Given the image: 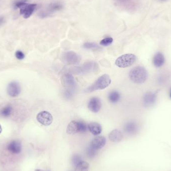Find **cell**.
I'll list each match as a JSON object with an SVG mask.
<instances>
[{"mask_svg":"<svg viewBox=\"0 0 171 171\" xmlns=\"http://www.w3.org/2000/svg\"><path fill=\"white\" fill-rule=\"evenodd\" d=\"M129 76L133 82L137 84L144 83L148 78V72L143 67L137 66L133 68L129 73Z\"/></svg>","mask_w":171,"mask_h":171,"instance_id":"obj_1","label":"cell"},{"mask_svg":"<svg viewBox=\"0 0 171 171\" xmlns=\"http://www.w3.org/2000/svg\"><path fill=\"white\" fill-rule=\"evenodd\" d=\"M111 79L109 75L104 74L100 77L96 82L86 90L87 92H93L98 90L104 89L110 85Z\"/></svg>","mask_w":171,"mask_h":171,"instance_id":"obj_2","label":"cell"},{"mask_svg":"<svg viewBox=\"0 0 171 171\" xmlns=\"http://www.w3.org/2000/svg\"><path fill=\"white\" fill-rule=\"evenodd\" d=\"M88 129V126L83 121H72L69 124L67 128L68 134H75L78 133H85Z\"/></svg>","mask_w":171,"mask_h":171,"instance_id":"obj_3","label":"cell"},{"mask_svg":"<svg viewBox=\"0 0 171 171\" xmlns=\"http://www.w3.org/2000/svg\"><path fill=\"white\" fill-rule=\"evenodd\" d=\"M136 60V56L134 54H125L118 58L115 62V64L120 68H127L132 65Z\"/></svg>","mask_w":171,"mask_h":171,"instance_id":"obj_4","label":"cell"},{"mask_svg":"<svg viewBox=\"0 0 171 171\" xmlns=\"http://www.w3.org/2000/svg\"><path fill=\"white\" fill-rule=\"evenodd\" d=\"M16 6L20 9V14L23 15L24 18H29L33 14L34 11L37 7V5L35 4H27L24 2H19L16 3Z\"/></svg>","mask_w":171,"mask_h":171,"instance_id":"obj_5","label":"cell"},{"mask_svg":"<svg viewBox=\"0 0 171 171\" xmlns=\"http://www.w3.org/2000/svg\"><path fill=\"white\" fill-rule=\"evenodd\" d=\"M63 61L68 65H77L81 61V58L78 54L72 51L65 53L62 56Z\"/></svg>","mask_w":171,"mask_h":171,"instance_id":"obj_6","label":"cell"},{"mask_svg":"<svg viewBox=\"0 0 171 171\" xmlns=\"http://www.w3.org/2000/svg\"><path fill=\"white\" fill-rule=\"evenodd\" d=\"M61 83L66 90L72 91L76 87V82L72 75L67 73L63 76L61 78Z\"/></svg>","mask_w":171,"mask_h":171,"instance_id":"obj_7","label":"cell"},{"mask_svg":"<svg viewBox=\"0 0 171 171\" xmlns=\"http://www.w3.org/2000/svg\"><path fill=\"white\" fill-rule=\"evenodd\" d=\"M37 120L44 126H49L52 123L53 117L49 112L42 111L37 115Z\"/></svg>","mask_w":171,"mask_h":171,"instance_id":"obj_8","label":"cell"},{"mask_svg":"<svg viewBox=\"0 0 171 171\" xmlns=\"http://www.w3.org/2000/svg\"><path fill=\"white\" fill-rule=\"evenodd\" d=\"M88 107L93 113H98L102 107V103L98 97H93L88 103Z\"/></svg>","mask_w":171,"mask_h":171,"instance_id":"obj_9","label":"cell"},{"mask_svg":"<svg viewBox=\"0 0 171 171\" xmlns=\"http://www.w3.org/2000/svg\"><path fill=\"white\" fill-rule=\"evenodd\" d=\"M8 93L12 97H16L20 94L21 88L20 85L15 82H11L8 86Z\"/></svg>","mask_w":171,"mask_h":171,"instance_id":"obj_10","label":"cell"},{"mask_svg":"<svg viewBox=\"0 0 171 171\" xmlns=\"http://www.w3.org/2000/svg\"><path fill=\"white\" fill-rule=\"evenodd\" d=\"M106 139L103 136H98L94 138L91 143L90 146L95 150H100L106 145Z\"/></svg>","mask_w":171,"mask_h":171,"instance_id":"obj_11","label":"cell"},{"mask_svg":"<svg viewBox=\"0 0 171 171\" xmlns=\"http://www.w3.org/2000/svg\"><path fill=\"white\" fill-rule=\"evenodd\" d=\"M156 101V94L152 92H148L143 97V103L146 107L153 106Z\"/></svg>","mask_w":171,"mask_h":171,"instance_id":"obj_12","label":"cell"},{"mask_svg":"<svg viewBox=\"0 0 171 171\" xmlns=\"http://www.w3.org/2000/svg\"><path fill=\"white\" fill-rule=\"evenodd\" d=\"M63 8V6L61 3H58V2L51 3V4L49 6L47 11L44 12L41 14V15L44 16V17H47V16H49L52 13L60 11Z\"/></svg>","mask_w":171,"mask_h":171,"instance_id":"obj_13","label":"cell"},{"mask_svg":"<svg viewBox=\"0 0 171 171\" xmlns=\"http://www.w3.org/2000/svg\"><path fill=\"white\" fill-rule=\"evenodd\" d=\"M8 150L15 154H18L21 152V143L18 141H13L8 145Z\"/></svg>","mask_w":171,"mask_h":171,"instance_id":"obj_14","label":"cell"},{"mask_svg":"<svg viewBox=\"0 0 171 171\" xmlns=\"http://www.w3.org/2000/svg\"><path fill=\"white\" fill-rule=\"evenodd\" d=\"M88 129L92 134L97 136L100 134L102 131V127L99 123L91 122L88 125Z\"/></svg>","mask_w":171,"mask_h":171,"instance_id":"obj_15","label":"cell"},{"mask_svg":"<svg viewBox=\"0 0 171 171\" xmlns=\"http://www.w3.org/2000/svg\"><path fill=\"white\" fill-rule=\"evenodd\" d=\"M123 135L119 130H114L109 135V140L113 142H119L122 140Z\"/></svg>","mask_w":171,"mask_h":171,"instance_id":"obj_16","label":"cell"},{"mask_svg":"<svg viewBox=\"0 0 171 171\" xmlns=\"http://www.w3.org/2000/svg\"><path fill=\"white\" fill-rule=\"evenodd\" d=\"M153 64L157 68L162 66L165 63L164 56L162 53L158 52L155 55L153 59Z\"/></svg>","mask_w":171,"mask_h":171,"instance_id":"obj_17","label":"cell"},{"mask_svg":"<svg viewBox=\"0 0 171 171\" xmlns=\"http://www.w3.org/2000/svg\"><path fill=\"white\" fill-rule=\"evenodd\" d=\"M138 130L137 125L134 122L127 123L124 126V131L128 134H133Z\"/></svg>","mask_w":171,"mask_h":171,"instance_id":"obj_18","label":"cell"},{"mask_svg":"<svg viewBox=\"0 0 171 171\" xmlns=\"http://www.w3.org/2000/svg\"><path fill=\"white\" fill-rule=\"evenodd\" d=\"M120 94L116 91H113L111 92L108 95V99L111 103H116L120 99Z\"/></svg>","mask_w":171,"mask_h":171,"instance_id":"obj_19","label":"cell"},{"mask_svg":"<svg viewBox=\"0 0 171 171\" xmlns=\"http://www.w3.org/2000/svg\"><path fill=\"white\" fill-rule=\"evenodd\" d=\"M89 164L87 162L81 161L76 166L75 171H89Z\"/></svg>","mask_w":171,"mask_h":171,"instance_id":"obj_20","label":"cell"},{"mask_svg":"<svg viewBox=\"0 0 171 171\" xmlns=\"http://www.w3.org/2000/svg\"><path fill=\"white\" fill-rule=\"evenodd\" d=\"M12 111V108L11 106H6L1 111V115L3 117H7L10 116L11 114Z\"/></svg>","mask_w":171,"mask_h":171,"instance_id":"obj_21","label":"cell"},{"mask_svg":"<svg viewBox=\"0 0 171 171\" xmlns=\"http://www.w3.org/2000/svg\"><path fill=\"white\" fill-rule=\"evenodd\" d=\"M113 42V39L111 37H107L103 40H101L100 42L101 45L103 46H108L110 45Z\"/></svg>","mask_w":171,"mask_h":171,"instance_id":"obj_22","label":"cell"},{"mask_svg":"<svg viewBox=\"0 0 171 171\" xmlns=\"http://www.w3.org/2000/svg\"><path fill=\"white\" fill-rule=\"evenodd\" d=\"M84 47L87 49H100V47L97 44L91 42L85 43L84 45Z\"/></svg>","mask_w":171,"mask_h":171,"instance_id":"obj_23","label":"cell"},{"mask_svg":"<svg viewBox=\"0 0 171 171\" xmlns=\"http://www.w3.org/2000/svg\"><path fill=\"white\" fill-rule=\"evenodd\" d=\"M97 150H95L91 146L88 147L87 150V154L88 156V157L90 158H93L95 157V156L97 154Z\"/></svg>","mask_w":171,"mask_h":171,"instance_id":"obj_24","label":"cell"},{"mask_svg":"<svg viewBox=\"0 0 171 171\" xmlns=\"http://www.w3.org/2000/svg\"><path fill=\"white\" fill-rule=\"evenodd\" d=\"M82 161V158L81 156L77 154L74 155L72 158V162L73 165L76 166L79 163H80Z\"/></svg>","mask_w":171,"mask_h":171,"instance_id":"obj_25","label":"cell"},{"mask_svg":"<svg viewBox=\"0 0 171 171\" xmlns=\"http://www.w3.org/2000/svg\"><path fill=\"white\" fill-rule=\"evenodd\" d=\"M15 55L16 58L19 60H22L25 58L24 54L21 51H17Z\"/></svg>","mask_w":171,"mask_h":171,"instance_id":"obj_26","label":"cell"},{"mask_svg":"<svg viewBox=\"0 0 171 171\" xmlns=\"http://www.w3.org/2000/svg\"><path fill=\"white\" fill-rule=\"evenodd\" d=\"M2 131V127L0 125V134L1 133Z\"/></svg>","mask_w":171,"mask_h":171,"instance_id":"obj_27","label":"cell"},{"mask_svg":"<svg viewBox=\"0 0 171 171\" xmlns=\"http://www.w3.org/2000/svg\"><path fill=\"white\" fill-rule=\"evenodd\" d=\"M35 171H44V170H41V169H37Z\"/></svg>","mask_w":171,"mask_h":171,"instance_id":"obj_28","label":"cell"},{"mask_svg":"<svg viewBox=\"0 0 171 171\" xmlns=\"http://www.w3.org/2000/svg\"><path fill=\"white\" fill-rule=\"evenodd\" d=\"M170 98H171V93H170Z\"/></svg>","mask_w":171,"mask_h":171,"instance_id":"obj_29","label":"cell"}]
</instances>
